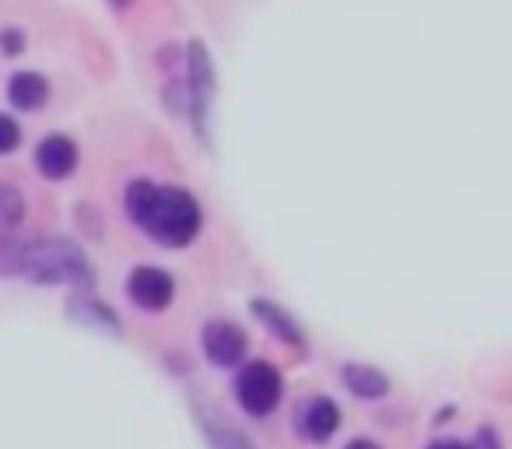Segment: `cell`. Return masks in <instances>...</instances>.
I'll return each instance as SVG.
<instances>
[{"mask_svg": "<svg viewBox=\"0 0 512 449\" xmlns=\"http://www.w3.org/2000/svg\"><path fill=\"white\" fill-rule=\"evenodd\" d=\"M8 95L18 109H36L46 102V81L39 74H15L8 85Z\"/></svg>", "mask_w": 512, "mask_h": 449, "instance_id": "9", "label": "cell"}, {"mask_svg": "<svg viewBox=\"0 0 512 449\" xmlns=\"http://www.w3.org/2000/svg\"><path fill=\"white\" fill-rule=\"evenodd\" d=\"M235 397L253 418H264L278 407L281 400V372L267 362H253L235 379Z\"/></svg>", "mask_w": 512, "mask_h": 449, "instance_id": "3", "label": "cell"}, {"mask_svg": "<svg viewBox=\"0 0 512 449\" xmlns=\"http://www.w3.org/2000/svg\"><path fill=\"white\" fill-rule=\"evenodd\" d=\"M22 197H18V190H11V186H0V246L8 243L11 232L22 225Z\"/></svg>", "mask_w": 512, "mask_h": 449, "instance_id": "10", "label": "cell"}, {"mask_svg": "<svg viewBox=\"0 0 512 449\" xmlns=\"http://www.w3.org/2000/svg\"><path fill=\"white\" fill-rule=\"evenodd\" d=\"M337 425H341V411H337V407L330 404L327 397L309 400V404L299 411V428H302V432H306L313 442L330 439V435L337 432Z\"/></svg>", "mask_w": 512, "mask_h": 449, "instance_id": "7", "label": "cell"}, {"mask_svg": "<svg viewBox=\"0 0 512 449\" xmlns=\"http://www.w3.org/2000/svg\"><path fill=\"white\" fill-rule=\"evenodd\" d=\"M127 211L148 236L165 246H186L200 229V211L186 190L155 183H130Z\"/></svg>", "mask_w": 512, "mask_h": 449, "instance_id": "1", "label": "cell"}, {"mask_svg": "<svg viewBox=\"0 0 512 449\" xmlns=\"http://www.w3.org/2000/svg\"><path fill=\"white\" fill-rule=\"evenodd\" d=\"M172 292H176V285L158 267H137L130 274V299L141 309H165L172 302Z\"/></svg>", "mask_w": 512, "mask_h": 449, "instance_id": "4", "label": "cell"}, {"mask_svg": "<svg viewBox=\"0 0 512 449\" xmlns=\"http://www.w3.org/2000/svg\"><path fill=\"white\" fill-rule=\"evenodd\" d=\"M18 267L39 285H81L92 278L81 250L67 239H39L36 246L18 253Z\"/></svg>", "mask_w": 512, "mask_h": 449, "instance_id": "2", "label": "cell"}, {"mask_svg": "<svg viewBox=\"0 0 512 449\" xmlns=\"http://www.w3.org/2000/svg\"><path fill=\"white\" fill-rule=\"evenodd\" d=\"M204 351L214 365H235L246 355V334L235 323L214 320L204 327Z\"/></svg>", "mask_w": 512, "mask_h": 449, "instance_id": "5", "label": "cell"}, {"mask_svg": "<svg viewBox=\"0 0 512 449\" xmlns=\"http://www.w3.org/2000/svg\"><path fill=\"white\" fill-rule=\"evenodd\" d=\"M428 449H467V446H460V442H432Z\"/></svg>", "mask_w": 512, "mask_h": 449, "instance_id": "14", "label": "cell"}, {"mask_svg": "<svg viewBox=\"0 0 512 449\" xmlns=\"http://www.w3.org/2000/svg\"><path fill=\"white\" fill-rule=\"evenodd\" d=\"M344 383L351 386L355 397H383L386 386H390L383 372H376L372 365H348L344 369Z\"/></svg>", "mask_w": 512, "mask_h": 449, "instance_id": "8", "label": "cell"}, {"mask_svg": "<svg viewBox=\"0 0 512 449\" xmlns=\"http://www.w3.org/2000/svg\"><path fill=\"white\" fill-rule=\"evenodd\" d=\"M348 449H379V446H376V442H369V439H355Z\"/></svg>", "mask_w": 512, "mask_h": 449, "instance_id": "13", "label": "cell"}, {"mask_svg": "<svg viewBox=\"0 0 512 449\" xmlns=\"http://www.w3.org/2000/svg\"><path fill=\"white\" fill-rule=\"evenodd\" d=\"M253 309H256V316H264L271 327H278L281 330V337L285 341H295V344H302V337H299V330L292 327V320H285V316L278 313V309L271 306V302H253Z\"/></svg>", "mask_w": 512, "mask_h": 449, "instance_id": "11", "label": "cell"}, {"mask_svg": "<svg viewBox=\"0 0 512 449\" xmlns=\"http://www.w3.org/2000/svg\"><path fill=\"white\" fill-rule=\"evenodd\" d=\"M18 137H22L18 123L11 120V116H0V155H8V151H15V148H18Z\"/></svg>", "mask_w": 512, "mask_h": 449, "instance_id": "12", "label": "cell"}, {"mask_svg": "<svg viewBox=\"0 0 512 449\" xmlns=\"http://www.w3.org/2000/svg\"><path fill=\"white\" fill-rule=\"evenodd\" d=\"M36 162H39V169H43V176L64 179V176H71L74 165H78V148H74L71 137L53 134V137H46V141L39 144Z\"/></svg>", "mask_w": 512, "mask_h": 449, "instance_id": "6", "label": "cell"}]
</instances>
